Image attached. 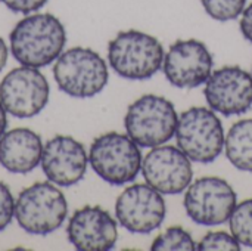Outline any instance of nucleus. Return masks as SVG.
I'll return each instance as SVG.
<instances>
[{
	"mask_svg": "<svg viewBox=\"0 0 252 251\" xmlns=\"http://www.w3.org/2000/svg\"><path fill=\"white\" fill-rule=\"evenodd\" d=\"M13 58L25 67L43 68L56 61L66 43L63 24L52 13H34L21 19L9 34Z\"/></svg>",
	"mask_w": 252,
	"mask_h": 251,
	"instance_id": "f257e3e1",
	"label": "nucleus"
},
{
	"mask_svg": "<svg viewBox=\"0 0 252 251\" xmlns=\"http://www.w3.org/2000/svg\"><path fill=\"white\" fill-rule=\"evenodd\" d=\"M230 232L239 244L252 247V198L236 204L230 219Z\"/></svg>",
	"mask_w": 252,
	"mask_h": 251,
	"instance_id": "a211bd4d",
	"label": "nucleus"
},
{
	"mask_svg": "<svg viewBox=\"0 0 252 251\" xmlns=\"http://www.w3.org/2000/svg\"><path fill=\"white\" fill-rule=\"evenodd\" d=\"M224 151L238 170L252 173V118L241 120L230 127L224 139Z\"/></svg>",
	"mask_w": 252,
	"mask_h": 251,
	"instance_id": "f3484780",
	"label": "nucleus"
},
{
	"mask_svg": "<svg viewBox=\"0 0 252 251\" xmlns=\"http://www.w3.org/2000/svg\"><path fill=\"white\" fill-rule=\"evenodd\" d=\"M142 173L148 185L164 195H177L192 183L190 158L179 148L159 145L142 160Z\"/></svg>",
	"mask_w": 252,
	"mask_h": 251,
	"instance_id": "9b49d317",
	"label": "nucleus"
},
{
	"mask_svg": "<svg viewBox=\"0 0 252 251\" xmlns=\"http://www.w3.org/2000/svg\"><path fill=\"white\" fill-rule=\"evenodd\" d=\"M165 215V200L151 185H130L115 203L118 223L131 234L154 232L162 225Z\"/></svg>",
	"mask_w": 252,
	"mask_h": 251,
	"instance_id": "9d476101",
	"label": "nucleus"
},
{
	"mask_svg": "<svg viewBox=\"0 0 252 251\" xmlns=\"http://www.w3.org/2000/svg\"><path fill=\"white\" fill-rule=\"evenodd\" d=\"M58 87L72 98H93L108 84L105 59L89 47H71L61 53L53 67Z\"/></svg>",
	"mask_w": 252,
	"mask_h": 251,
	"instance_id": "7ed1b4c3",
	"label": "nucleus"
},
{
	"mask_svg": "<svg viewBox=\"0 0 252 251\" xmlns=\"http://www.w3.org/2000/svg\"><path fill=\"white\" fill-rule=\"evenodd\" d=\"M204 96L210 108L219 114H245L252 108V74L236 65L221 67L205 81Z\"/></svg>",
	"mask_w": 252,
	"mask_h": 251,
	"instance_id": "f8f14e48",
	"label": "nucleus"
},
{
	"mask_svg": "<svg viewBox=\"0 0 252 251\" xmlns=\"http://www.w3.org/2000/svg\"><path fill=\"white\" fill-rule=\"evenodd\" d=\"M152 251H192L196 250V243L192 235L182 226H171L158 235L152 243Z\"/></svg>",
	"mask_w": 252,
	"mask_h": 251,
	"instance_id": "6ab92c4d",
	"label": "nucleus"
},
{
	"mask_svg": "<svg viewBox=\"0 0 252 251\" xmlns=\"http://www.w3.org/2000/svg\"><path fill=\"white\" fill-rule=\"evenodd\" d=\"M9 10L15 13H24L30 15L38 9H41L47 0H0Z\"/></svg>",
	"mask_w": 252,
	"mask_h": 251,
	"instance_id": "5701e85b",
	"label": "nucleus"
},
{
	"mask_svg": "<svg viewBox=\"0 0 252 251\" xmlns=\"http://www.w3.org/2000/svg\"><path fill=\"white\" fill-rule=\"evenodd\" d=\"M204 10L216 21L238 19L247 7V0H201Z\"/></svg>",
	"mask_w": 252,
	"mask_h": 251,
	"instance_id": "aec40b11",
	"label": "nucleus"
},
{
	"mask_svg": "<svg viewBox=\"0 0 252 251\" xmlns=\"http://www.w3.org/2000/svg\"><path fill=\"white\" fill-rule=\"evenodd\" d=\"M239 28H241L242 36L250 43H252V3L244 9L242 16H241V22H239Z\"/></svg>",
	"mask_w": 252,
	"mask_h": 251,
	"instance_id": "b1692460",
	"label": "nucleus"
},
{
	"mask_svg": "<svg viewBox=\"0 0 252 251\" xmlns=\"http://www.w3.org/2000/svg\"><path fill=\"white\" fill-rule=\"evenodd\" d=\"M179 115L174 105L158 95H145L133 102L124 117L127 135L142 148L167 143L174 135Z\"/></svg>",
	"mask_w": 252,
	"mask_h": 251,
	"instance_id": "423d86ee",
	"label": "nucleus"
},
{
	"mask_svg": "<svg viewBox=\"0 0 252 251\" xmlns=\"http://www.w3.org/2000/svg\"><path fill=\"white\" fill-rule=\"evenodd\" d=\"M6 126H7V111L4 109V107L0 102V138L4 135Z\"/></svg>",
	"mask_w": 252,
	"mask_h": 251,
	"instance_id": "a878e982",
	"label": "nucleus"
},
{
	"mask_svg": "<svg viewBox=\"0 0 252 251\" xmlns=\"http://www.w3.org/2000/svg\"><path fill=\"white\" fill-rule=\"evenodd\" d=\"M69 243L80 251L112 250L118 240V228L114 217L99 206L78 209L66 228Z\"/></svg>",
	"mask_w": 252,
	"mask_h": 251,
	"instance_id": "2eb2a0df",
	"label": "nucleus"
},
{
	"mask_svg": "<svg viewBox=\"0 0 252 251\" xmlns=\"http://www.w3.org/2000/svg\"><path fill=\"white\" fill-rule=\"evenodd\" d=\"M6 62H7V46H6L4 40L0 37V71L4 68Z\"/></svg>",
	"mask_w": 252,
	"mask_h": 251,
	"instance_id": "393cba45",
	"label": "nucleus"
},
{
	"mask_svg": "<svg viewBox=\"0 0 252 251\" xmlns=\"http://www.w3.org/2000/svg\"><path fill=\"white\" fill-rule=\"evenodd\" d=\"M196 250L199 251H239L241 244L233 235H229L224 231H217V232H208L198 244Z\"/></svg>",
	"mask_w": 252,
	"mask_h": 251,
	"instance_id": "412c9836",
	"label": "nucleus"
},
{
	"mask_svg": "<svg viewBox=\"0 0 252 251\" xmlns=\"http://www.w3.org/2000/svg\"><path fill=\"white\" fill-rule=\"evenodd\" d=\"M164 49L159 40L137 30L118 33L108 44L111 68L127 80H149L164 62Z\"/></svg>",
	"mask_w": 252,
	"mask_h": 251,
	"instance_id": "f03ea898",
	"label": "nucleus"
},
{
	"mask_svg": "<svg viewBox=\"0 0 252 251\" xmlns=\"http://www.w3.org/2000/svg\"><path fill=\"white\" fill-rule=\"evenodd\" d=\"M89 157L81 142L71 136H55L44 146L41 169L46 178L58 186L78 183L87 172Z\"/></svg>",
	"mask_w": 252,
	"mask_h": 251,
	"instance_id": "4468645a",
	"label": "nucleus"
},
{
	"mask_svg": "<svg viewBox=\"0 0 252 251\" xmlns=\"http://www.w3.org/2000/svg\"><path fill=\"white\" fill-rule=\"evenodd\" d=\"M15 216V200L10 189L0 182V232L4 231Z\"/></svg>",
	"mask_w": 252,
	"mask_h": 251,
	"instance_id": "4be33fe9",
	"label": "nucleus"
},
{
	"mask_svg": "<svg viewBox=\"0 0 252 251\" xmlns=\"http://www.w3.org/2000/svg\"><path fill=\"white\" fill-rule=\"evenodd\" d=\"M224 130L216 111L193 107L182 112L176 127L177 146L196 163H213L224 148Z\"/></svg>",
	"mask_w": 252,
	"mask_h": 251,
	"instance_id": "0eeeda50",
	"label": "nucleus"
},
{
	"mask_svg": "<svg viewBox=\"0 0 252 251\" xmlns=\"http://www.w3.org/2000/svg\"><path fill=\"white\" fill-rule=\"evenodd\" d=\"M236 201V192L229 182L221 178L205 176L188 186L183 206L195 223L216 226L230 219Z\"/></svg>",
	"mask_w": 252,
	"mask_h": 251,
	"instance_id": "6e6552de",
	"label": "nucleus"
},
{
	"mask_svg": "<svg viewBox=\"0 0 252 251\" xmlns=\"http://www.w3.org/2000/svg\"><path fill=\"white\" fill-rule=\"evenodd\" d=\"M68 215V204L58 186L37 182L22 189L15 201V219L31 235H49L59 229Z\"/></svg>",
	"mask_w": 252,
	"mask_h": 251,
	"instance_id": "39448f33",
	"label": "nucleus"
},
{
	"mask_svg": "<svg viewBox=\"0 0 252 251\" xmlns=\"http://www.w3.org/2000/svg\"><path fill=\"white\" fill-rule=\"evenodd\" d=\"M49 83L32 67L10 70L0 83V102L7 114L16 118H31L40 114L49 101Z\"/></svg>",
	"mask_w": 252,
	"mask_h": 251,
	"instance_id": "1a4fd4ad",
	"label": "nucleus"
},
{
	"mask_svg": "<svg viewBox=\"0 0 252 251\" xmlns=\"http://www.w3.org/2000/svg\"><path fill=\"white\" fill-rule=\"evenodd\" d=\"M142 160L139 145L128 135L109 132L96 138L90 145L92 169L102 180L114 186L133 182L142 170Z\"/></svg>",
	"mask_w": 252,
	"mask_h": 251,
	"instance_id": "20e7f679",
	"label": "nucleus"
},
{
	"mask_svg": "<svg viewBox=\"0 0 252 251\" xmlns=\"http://www.w3.org/2000/svg\"><path fill=\"white\" fill-rule=\"evenodd\" d=\"M41 154V138L31 129H12L0 138V164L10 173L32 172L40 164Z\"/></svg>",
	"mask_w": 252,
	"mask_h": 251,
	"instance_id": "dca6fc26",
	"label": "nucleus"
},
{
	"mask_svg": "<svg viewBox=\"0 0 252 251\" xmlns=\"http://www.w3.org/2000/svg\"><path fill=\"white\" fill-rule=\"evenodd\" d=\"M213 55L195 38L174 41L164 55L162 70L167 80L179 89H193L204 84L213 72Z\"/></svg>",
	"mask_w": 252,
	"mask_h": 251,
	"instance_id": "ddd939ff",
	"label": "nucleus"
}]
</instances>
